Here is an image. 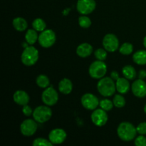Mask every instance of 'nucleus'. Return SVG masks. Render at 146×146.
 <instances>
[{
    "mask_svg": "<svg viewBox=\"0 0 146 146\" xmlns=\"http://www.w3.org/2000/svg\"><path fill=\"white\" fill-rule=\"evenodd\" d=\"M138 77L141 79H145L146 78V71L145 70H141L139 71V74H138Z\"/></svg>",
    "mask_w": 146,
    "mask_h": 146,
    "instance_id": "f704fd0d",
    "label": "nucleus"
},
{
    "mask_svg": "<svg viewBox=\"0 0 146 146\" xmlns=\"http://www.w3.org/2000/svg\"><path fill=\"white\" fill-rule=\"evenodd\" d=\"M144 112H145L146 113V104H145V106H144Z\"/></svg>",
    "mask_w": 146,
    "mask_h": 146,
    "instance_id": "e433bc0d",
    "label": "nucleus"
},
{
    "mask_svg": "<svg viewBox=\"0 0 146 146\" xmlns=\"http://www.w3.org/2000/svg\"><path fill=\"white\" fill-rule=\"evenodd\" d=\"M81 104L87 110H94L99 104L98 98L94 94H86L81 98Z\"/></svg>",
    "mask_w": 146,
    "mask_h": 146,
    "instance_id": "f8f14e48",
    "label": "nucleus"
},
{
    "mask_svg": "<svg viewBox=\"0 0 146 146\" xmlns=\"http://www.w3.org/2000/svg\"><path fill=\"white\" fill-rule=\"evenodd\" d=\"M96 1L94 0H78L76 9L78 12L84 15L91 14L96 9Z\"/></svg>",
    "mask_w": 146,
    "mask_h": 146,
    "instance_id": "1a4fd4ad",
    "label": "nucleus"
},
{
    "mask_svg": "<svg viewBox=\"0 0 146 146\" xmlns=\"http://www.w3.org/2000/svg\"><path fill=\"white\" fill-rule=\"evenodd\" d=\"M108 118L106 112L102 108L95 110L91 114V121L94 125L98 127L104 126L108 121Z\"/></svg>",
    "mask_w": 146,
    "mask_h": 146,
    "instance_id": "9b49d317",
    "label": "nucleus"
},
{
    "mask_svg": "<svg viewBox=\"0 0 146 146\" xmlns=\"http://www.w3.org/2000/svg\"><path fill=\"white\" fill-rule=\"evenodd\" d=\"M52 115L51 109L48 106H40L36 107L33 112V117L36 122L43 123L48 121Z\"/></svg>",
    "mask_w": 146,
    "mask_h": 146,
    "instance_id": "39448f33",
    "label": "nucleus"
},
{
    "mask_svg": "<svg viewBox=\"0 0 146 146\" xmlns=\"http://www.w3.org/2000/svg\"><path fill=\"white\" fill-rule=\"evenodd\" d=\"M136 128L128 122H123L118 125L117 133L118 137L123 141H131L135 138L137 134Z\"/></svg>",
    "mask_w": 146,
    "mask_h": 146,
    "instance_id": "f257e3e1",
    "label": "nucleus"
},
{
    "mask_svg": "<svg viewBox=\"0 0 146 146\" xmlns=\"http://www.w3.org/2000/svg\"><path fill=\"white\" fill-rule=\"evenodd\" d=\"M103 46L106 51L109 52H114L118 49L119 41L116 36L113 34H108L104 36L103 40Z\"/></svg>",
    "mask_w": 146,
    "mask_h": 146,
    "instance_id": "6e6552de",
    "label": "nucleus"
},
{
    "mask_svg": "<svg viewBox=\"0 0 146 146\" xmlns=\"http://www.w3.org/2000/svg\"><path fill=\"white\" fill-rule=\"evenodd\" d=\"M99 105L101 106V108L102 109H104V111H111V109L113 107V102H112L111 101L108 99H104L101 100L99 103Z\"/></svg>",
    "mask_w": 146,
    "mask_h": 146,
    "instance_id": "bb28decb",
    "label": "nucleus"
},
{
    "mask_svg": "<svg viewBox=\"0 0 146 146\" xmlns=\"http://www.w3.org/2000/svg\"><path fill=\"white\" fill-rule=\"evenodd\" d=\"M122 72L125 78L129 80L135 79L137 76L136 71L131 66H124L122 69Z\"/></svg>",
    "mask_w": 146,
    "mask_h": 146,
    "instance_id": "412c9836",
    "label": "nucleus"
},
{
    "mask_svg": "<svg viewBox=\"0 0 146 146\" xmlns=\"http://www.w3.org/2000/svg\"><path fill=\"white\" fill-rule=\"evenodd\" d=\"M95 57L100 61H104L107 58V52L103 48H98L95 51Z\"/></svg>",
    "mask_w": 146,
    "mask_h": 146,
    "instance_id": "c756f323",
    "label": "nucleus"
},
{
    "mask_svg": "<svg viewBox=\"0 0 146 146\" xmlns=\"http://www.w3.org/2000/svg\"><path fill=\"white\" fill-rule=\"evenodd\" d=\"M38 59V51L35 47L28 46L21 54V62L27 66L34 65Z\"/></svg>",
    "mask_w": 146,
    "mask_h": 146,
    "instance_id": "7ed1b4c3",
    "label": "nucleus"
},
{
    "mask_svg": "<svg viewBox=\"0 0 146 146\" xmlns=\"http://www.w3.org/2000/svg\"><path fill=\"white\" fill-rule=\"evenodd\" d=\"M13 26L17 31H23L27 29L28 24L24 19L21 17H17L13 20Z\"/></svg>",
    "mask_w": 146,
    "mask_h": 146,
    "instance_id": "aec40b11",
    "label": "nucleus"
},
{
    "mask_svg": "<svg viewBox=\"0 0 146 146\" xmlns=\"http://www.w3.org/2000/svg\"><path fill=\"white\" fill-rule=\"evenodd\" d=\"M22 112L26 116H30V115L33 113L34 111H32V109L31 108V107L29 106L27 104V105L25 106H23Z\"/></svg>",
    "mask_w": 146,
    "mask_h": 146,
    "instance_id": "473e14b6",
    "label": "nucleus"
},
{
    "mask_svg": "<svg viewBox=\"0 0 146 146\" xmlns=\"http://www.w3.org/2000/svg\"><path fill=\"white\" fill-rule=\"evenodd\" d=\"M38 42L44 48H49L56 41V34L51 29H46L41 31L38 36Z\"/></svg>",
    "mask_w": 146,
    "mask_h": 146,
    "instance_id": "423d86ee",
    "label": "nucleus"
},
{
    "mask_svg": "<svg viewBox=\"0 0 146 146\" xmlns=\"http://www.w3.org/2000/svg\"><path fill=\"white\" fill-rule=\"evenodd\" d=\"M37 123L35 120L27 119L21 123L20 125V131L24 136H31L37 130Z\"/></svg>",
    "mask_w": 146,
    "mask_h": 146,
    "instance_id": "9d476101",
    "label": "nucleus"
},
{
    "mask_svg": "<svg viewBox=\"0 0 146 146\" xmlns=\"http://www.w3.org/2000/svg\"><path fill=\"white\" fill-rule=\"evenodd\" d=\"M14 101L16 104L20 106H25L29 101V96L24 91H17L14 94Z\"/></svg>",
    "mask_w": 146,
    "mask_h": 146,
    "instance_id": "2eb2a0df",
    "label": "nucleus"
},
{
    "mask_svg": "<svg viewBox=\"0 0 146 146\" xmlns=\"http://www.w3.org/2000/svg\"><path fill=\"white\" fill-rule=\"evenodd\" d=\"M113 104L116 108H123L125 105V100L123 96L117 94L113 98Z\"/></svg>",
    "mask_w": 146,
    "mask_h": 146,
    "instance_id": "a878e982",
    "label": "nucleus"
},
{
    "mask_svg": "<svg viewBox=\"0 0 146 146\" xmlns=\"http://www.w3.org/2000/svg\"><path fill=\"white\" fill-rule=\"evenodd\" d=\"M107 71L106 64L103 61H96L91 64L88 69L89 75L95 79L104 78Z\"/></svg>",
    "mask_w": 146,
    "mask_h": 146,
    "instance_id": "20e7f679",
    "label": "nucleus"
},
{
    "mask_svg": "<svg viewBox=\"0 0 146 146\" xmlns=\"http://www.w3.org/2000/svg\"><path fill=\"white\" fill-rule=\"evenodd\" d=\"M93 51V47L88 43H84L78 46L76 48V54L82 58L89 56Z\"/></svg>",
    "mask_w": 146,
    "mask_h": 146,
    "instance_id": "dca6fc26",
    "label": "nucleus"
},
{
    "mask_svg": "<svg viewBox=\"0 0 146 146\" xmlns=\"http://www.w3.org/2000/svg\"><path fill=\"white\" fill-rule=\"evenodd\" d=\"M32 27L34 29H35L36 31H43L45 30L46 27L45 21L42 19H36L32 23Z\"/></svg>",
    "mask_w": 146,
    "mask_h": 146,
    "instance_id": "5701e85b",
    "label": "nucleus"
},
{
    "mask_svg": "<svg viewBox=\"0 0 146 146\" xmlns=\"http://www.w3.org/2000/svg\"><path fill=\"white\" fill-rule=\"evenodd\" d=\"M116 90L121 94H125L128 93L130 90L129 82L126 78H119L115 83Z\"/></svg>",
    "mask_w": 146,
    "mask_h": 146,
    "instance_id": "f3484780",
    "label": "nucleus"
},
{
    "mask_svg": "<svg viewBox=\"0 0 146 146\" xmlns=\"http://www.w3.org/2000/svg\"><path fill=\"white\" fill-rule=\"evenodd\" d=\"M111 78H113V80H115V81H117V80H118V78H120L119 74H118V73L116 71H112V72H111Z\"/></svg>",
    "mask_w": 146,
    "mask_h": 146,
    "instance_id": "72a5a7b5",
    "label": "nucleus"
},
{
    "mask_svg": "<svg viewBox=\"0 0 146 146\" xmlns=\"http://www.w3.org/2000/svg\"><path fill=\"white\" fill-rule=\"evenodd\" d=\"M137 132L140 135H146V122L141 123L136 128Z\"/></svg>",
    "mask_w": 146,
    "mask_h": 146,
    "instance_id": "2f4dec72",
    "label": "nucleus"
},
{
    "mask_svg": "<svg viewBox=\"0 0 146 146\" xmlns=\"http://www.w3.org/2000/svg\"><path fill=\"white\" fill-rule=\"evenodd\" d=\"M97 89L100 94L105 97L111 96L115 93L116 86L113 79L108 77L101 78L97 84Z\"/></svg>",
    "mask_w": 146,
    "mask_h": 146,
    "instance_id": "f03ea898",
    "label": "nucleus"
},
{
    "mask_svg": "<svg viewBox=\"0 0 146 146\" xmlns=\"http://www.w3.org/2000/svg\"><path fill=\"white\" fill-rule=\"evenodd\" d=\"M133 94L138 98H144L146 96V83L143 79L136 80L131 86Z\"/></svg>",
    "mask_w": 146,
    "mask_h": 146,
    "instance_id": "ddd939ff",
    "label": "nucleus"
},
{
    "mask_svg": "<svg viewBox=\"0 0 146 146\" xmlns=\"http://www.w3.org/2000/svg\"><path fill=\"white\" fill-rule=\"evenodd\" d=\"M143 45H144V46L146 48V36L144 38V39H143Z\"/></svg>",
    "mask_w": 146,
    "mask_h": 146,
    "instance_id": "c9c22d12",
    "label": "nucleus"
},
{
    "mask_svg": "<svg viewBox=\"0 0 146 146\" xmlns=\"http://www.w3.org/2000/svg\"><path fill=\"white\" fill-rule=\"evenodd\" d=\"M50 81L48 77L45 75H39L36 78V84L42 88H46L49 86Z\"/></svg>",
    "mask_w": 146,
    "mask_h": 146,
    "instance_id": "b1692460",
    "label": "nucleus"
},
{
    "mask_svg": "<svg viewBox=\"0 0 146 146\" xmlns=\"http://www.w3.org/2000/svg\"><path fill=\"white\" fill-rule=\"evenodd\" d=\"M78 24L82 28H88L91 25V21L86 16H81L78 18Z\"/></svg>",
    "mask_w": 146,
    "mask_h": 146,
    "instance_id": "cd10ccee",
    "label": "nucleus"
},
{
    "mask_svg": "<svg viewBox=\"0 0 146 146\" xmlns=\"http://www.w3.org/2000/svg\"><path fill=\"white\" fill-rule=\"evenodd\" d=\"M135 145L136 146H146V138L143 135H139L135 140Z\"/></svg>",
    "mask_w": 146,
    "mask_h": 146,
    "instance_id": "7c9ffc66",
    "label": "nucleus"
},
{
    "mask_svg": "<svg viewBox=\"0 0 146 146\" xmlns=\"http://www.w3.org/2000/svg\"><path fill=\"white\" fill-rule=\"evenodd\" d=\"M41 99L46 106H54L58 100V95L53 87L46 88L42 93Z\"/></svg>",
    "mask_w": 146,
    "mask_h": 146,
    "instance_id": "0eeeda50",
    "label": "nucleus"
},
{
    "mask_svg": "<svg viewBox=\"0 0 146 146\" xmlns=\"http://www.w3.org/2000/svg\"><path fill=\"white\" fill-rule=\"evenodd\" d=\"M73 84L71 81L68 78H64L58 84V90L62 94H69L72 91Z\"/></svg>",
    "mask_w": 146,
    "mask_h": 146,
    "instance_id": "a211bd4d",
    "label": "nucleus"
},
{
    "mask_svg": "<svg viewBox=\"0 0 146 146\" xmlns=\"http://www.w3.org/2000/svg\"><path fill=\"white\" fill-rule=\"evenodd\" d=\"M66 138V133L61 128H56L48 135V139L53 144H61Z\"/></svg>",
    "mask_w": 146,
    "mask_h": 146,
    "instance_id": "4468645a",
    "label": "nucleus"
},
{
    "mask_svg": "<svg viewBox=\"0 0 146 146\" xmlns=\"http://www.w3.org/2000/svg\"><path fill=\"white\" fill-rule=\"evenodd\" d=\"M133 60L138 65H145L146 64V51L141 50L135 52L133 56Z\"/></svg>",
    "mask_w": 146,
    "mask_h": 146,
    "instance_id": "6ab92c4d",
    "label": "nucleus"
},
{
    "mask_svg": "<svg viewBox=\"0 0 146 146\" xmlns=\"http://www.w3.org/2000/svg\"><path fill=\"white\" fill-rule=\"evenodd\" d=\"M32 145L34 146H52L53 143L50 141H47L46 139L38 138L34 140Z\"/></svg>",
    "mask_w": 146,
    "mask_h": 146,
    "instance_id": "c85d7f7f",
    "label": "nucleus"
},
{
    "mask_svg": "<svg viewBox=\"0 0 146 146\" xmlns=\"http://www.w3.org/2000/svg\"><path fill=\"white\" fill-rule=\"evenodd\" d=\"M25 39L30 45H32L38 39L36 31L35 29H29L25 34Z\"/></svg>",
    "mask_w": 146,
    "mask_h": 146,
    "instance_id": "4be33fe9",
    "label": "nucleus"
},
{
    "mask_svg": "<svg viewBox=\"0 0 146 146\" xmlns=\"http://www.w3.org/2000/svg\"><path fill=\"white\" fill-rule=\"evenodd\" d=\"M133 46L130 43H124L120 47V53L123 55H129L133 52Z\"/></svg>",
    "mask_w": 146,
    "mask_h": 146,
    "instance_id": "393cba45",
    "label": "nucleus"
}]
</instances>
